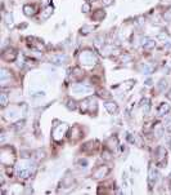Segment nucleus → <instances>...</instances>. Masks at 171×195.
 <instances>
[{
  "label": "nucleus",
  "mask_w": 171,
  "mask_h": 195,
  "mask_svg": "<svg viewBox=\"0 0 171 195\" xmlns=\"http://www.w3.org/2000/svg\"><path fill=\"white\" fill-rule=\"evenodd\" d=\"M35 171V164L31 161H21L19 167L17 168V174L19 178H29L34 173Z\"/></svg>",
  "instance_id": "nucleus-1"
},
{
  "label": "nucleus",
  "mask_w": 171,
  "mask_h": 195,
  "mask_svg": "<svg viewBox=\"0 0 171 195\" xmlns=\"http://www.w3.org/2000/svg\"><path fill=\"white\" fill-rule=\"evenodd\" d=\"M80 62L85 66H94L98 62V57L92 51H84L80 54Z\"/></svg>",
  "instance_id": "nucleus-2"
},
{
  "label": "nucleus",
  "mask_w": 171,
  "mask_h": 195,
  "mask_svg": "<svg viewBox=\"0 0 171 195\" xmlns=\"http://www.w3.org/2000/svg\"><path fill=\"white\" fill-rule=\"evenodd\" d=\"M67 129H68L67 124H60V125H57V127L53 129V138H54L56 141L62 140V137L66 135Z\"/></svg>",
  "instance_id": "nucleus-3"
},
{
  "label": "nucleus",
  "mask_w": 171,
  "mask_h": 195,
  "mask_svg": "<svg viewBox=\"0 0 171 195\" xmlns=\"http://www.w3.org/2000/svg\"><path fill=\"white\" fill-rule=\"evenodd\" d=\"M72 92H75L77 94H88L92 92V88L89 87V85H85V84H80V83H77L72 87Z\"/></svg>",
  "instance_id": "nucleus-4"
},
{
  "label": "nucleus",
  "mask_w": 171,
  "mask_h": 195,
  "mask_svg": "<svg viewBox=\"0 0 171 195\" xmlns=\"http://www.w3.org/2000/svg\"><path fill=\"white\" fill-rule=\"evenodd\" d=\"M66 61H67V56L62 54V53L54 54V56H52L50 57V62L54 63V65H63Z\"/></svg>",
  "instance_id": "nucleus-5"
},
{
  "label": "nucleus",
  "mask_w": 171,
  "mask_h": 195,
  "mask_svg": "<svg viewBox=\"0 0 171 195\" xmlns=\"http://www.w3.org/2000/svg\"><path fill=\"white\" fill-rule=\"evenodd\" d=\"M108 172H109V168H107V167H100V168H98L94 173H93V177L94 178H103L108 174Z\"/></svg>",
  "instance_id": "nucleus-6"
},
{
  "label": "nucleus",
  "mask_w": 171,
  "mask_h": 195,
  "mask_svg": "<svg viewBox=\"0 0 171 195\" xmlns=\"http://www.w3.org/2000/svg\"><path fill=\"white\" fill-rule=\"evenodd\" d=\"M104 107H106V110L108 111L109 114H115L116 111H117V105H116V102H112V101H108L104 104Z\"/></svg>",
  "instance_id": "nucleus-7"
},
{
  "label": "nucleus",
  "mask_w": 171,
  "mask_h": 195,
  "mask_svg": "<svg viewBox=\"0 0 171 195\" xmlns=\"http://www.w3.org/2000/svg\"><path fill=\"white\" fill-rule=\"evenodd\" d=\"M142 45L144 47L145 49H152V48H154L156 43H154V40H152V39H149V38H144V39L142 40Z\"/></svg>",
  "instance_id": "nucleus-8"
},
{
  "label": "nucleus",
  "mask_w": 171,
  "mask_h": 195,
  "mask_svg": "<svg viewBox=\"0 0 171 195\" xmlns=\"http://www.w3.org/2000/svg\"><path fill=\"white\" fill-rule=\"evenodd\" d=\"M170 111V105H167V104H162L161 106L158 107V115L159 116H164L165 114H167Z\"/></svg>",
  "instance_id": "nucleus-9"
},
{
  "label": "nucleus",
  "mask_w": 171,
  "mask_h": 195,
  "mask_svg": "<svg viewBox=\"0 0 171 195\" xmlns=\"http://www.w3.org/2000/svg\"><path fill=\"white\" fill-rule=\"evenodd\" d=\"M52 14H53V8H52V7L45 8V9H44V12L41 13V19H48Z\"/></svg>",
  "instance_id": "nucleus-10"
},
{
  "label": "nucleus",
  "mask_w": 171,
  "mask_h": 195,
  "mask_svg": "<svg viewBox=\"0 0 171 195\" xmlns=\"http://www.w3.org/2000/svg\"><path fill=\"white\" fill-rule=\"evenodd\" d=\"M18 115H19V113H18L17 110H14V108H12V110L7 111V118L10 119V120H14V119H17Z\"/></svg>",
  "instance_id": "nucleus-11"
},
{
  "label": "nucleus",
  "mask_w": 171,
  "mask_h": 195,
  "mask_svg": "<svg viewBox=\"0 0 171 195\" xmlns=\"http://www.w3.org/2000/svg\"><path fill=\"white\" fill-rule=\"evenodd\" d=\"M23 12H24V14L26 16H32L35 13V8L32 7V5H30V4H26L23 7Z\"/></svg>",
  "instance_id": "nucleus-12"
},
{
  "label": "nucleus",
  "mask_w": 171,
  "mask_h": 195,
  "mask_svg": "<svg viewBox=\"0 0 171 195\" xmlns=\"http://www.w3.org/2000/svg\"><path fill=\"white\" fill-rule=\"evenodd\" d=\"M4 58L7 61H13L16 58V52L13 51V49H9V51H7L4 53Z\"/></svg>",
  "instance_id": "nucleus-13"
},
{
  "label": "nucleus",
  "mask_w": 171,
  "mask_h": 195,
  "mask_svg": "<svg viewBox=\"0 0 171 195\" xmlns=\"http://www.w3.org/2000/svg\"><path fill=\"white\" fill-rule=\"evenodd\" d=\"M4 21H5V25H7L8 27H12L13 26V16L10 14V13H5Z\"/></svg>",
  "instance_id": "nucleus-14"
},
{
  "label": "nucleus",
  "mask_w": 171,
  "mask_h": 195,
  "mask_svg": "<svg viewBox=\"0 0 171 195\" xmlns=\"http://www.w3.org/2000/svg\"><path fill=\"white\" fill-rule=\"evenodd\" d=\"M157 172L154 171L153 168H149V185H153L157 180Z\"/></svg>",
  "instance_id": "nucleus-15"
},
{
  "label": "nucleus",
  "mask_w": 171,
  "mask_h": 195,
  "mask_svg": "<svg viewBox=\"0 0 171 195\" xmlns=\"http://www.w3.org/2000/svg\"><path fill=\"white\" fill-rule=\"evenodd\" d=\"M0 105H1L3 107H5L8 105V94L7 93L0 94Z\"/></svg>",
  "instance_id": "nucleus-16"
},
{
  "label": "nucleus",
  "mask_w": 171,
  "mask_h": 195,
  "mask_svg": "<svg viewBox=\"0 0 171 195\" xmlns=\"http://www.w3.org/2000/svg\"><path fill=\"white\" fill-rule=\"evenodd\" d=\"M7 78H10V72L8 70H5V69H1V75H0V79H1V82H5V79Z\"/></svg>",
  "instance_id": "nucleus-17"
},
{
  "label": "nucleus",
  "mask_w": 171,
  "mask_h": 195,
  "mask_svg": "<svg viewBox=\"0 0 171 195\" xmlns=\"http://www.w3.org/2000/svg\"><path fill=\"white\" fill-rule=\"evenodd\" d=\"M93 29H94L93 26H89V25H85V26H82V27H81V34H84V35L89 34L90 31H93Z\"/></svg>",
  "instance_id": "nucleus-18"
},
{
  "label": "nucleus",
  "mask_w": 171,
  "mask_h": 195,
  "mask_svg": "<svg viewBox=\"0 0 171 195\" xmlns=\"http://www.w3.org/2000/svg\"><path fill=\"white\" fill-rule=\"evenodd\" d=\"M103 17H104V12H103V10H96V13L93 16V19L98 21V19H102Z\"/></svg>",
  "instance_id": "nucleus-19"
},
{
  "label": "nucleus",
  "mask_w": 171,
  "mask_h": 195,
  "mask_svg": "<svg viewBox=\"0 0 171 195\" xmlns=\"http://www.w3.org/2000/svg\"><path fill=\"white\" fill-rule=\"evenodd\" d=\"M142 70L144 74H149L151 71H152V66H149V65H147V63H144V65L142 66Z\"/></svg>",
  "instance_id": "nucleus-20"
},
{
  "label": "nucleus",
  "mask_w": 171,
  "mask_h": 195,
  "mask_svg": "<svg viewBox=\"0 0 171 195\" xmlns=\"http://www.w3.org/2000/svg\"><path fill=\"white\" fill-rule=\"evenodd\" d=\"M166 87H167V82H166V80H164V79L159 80V84H158V89H159V91L164 92V89L166 88Z\"/></svg>",
  "instance_id": "nucleus-21"
},
{
  "label": "nucleus",
  "mask_w": 171,
  "mask_h": 195,
  "mask_svg": "<svg viewBox=\"0 0 171 195\" xmlns=\"http://www.w3.org/2000/svg\"><path fill=\"white\" fill-rule=\"evenodd\" d=\"M103 43H104V38H103V36H99V38L95 39V44H96L98 47L103 45Z\"/></svg>",
  "instance_id": "nucleus-22"
},
{
  "label": "nucleus",
  "mask_w": 171,
  "mask_h": 195,
  "mask_svg": "<svg viewBox=\"0 0 171 195\" xmlns=\"http://www.w3.org/2000/svg\"><path fill=\"white\" fill-rule=\"evenodd\" d=\"M164 18H165V19H167V21H170V19H171V9H170V10H167V12H165Z\"/></svg>",
  "instance_id": "nucleus-23"
},
{
  "label": "nucleus",
  "mask_w": 171,
  "mask_h": 195,
  "mask_svg": "<svg viewBox=\"0 0 171 195\" xmlns=\"http://www.w3.org/2000/svg\"><path fill=\"white\" fill-rule=\"evenodd\" d=\"M89 10H90V4H88V3H86V4H84V5H82V12L88 13Z\"/></svg>",
  "instance_id": "nucleus-24"
},
{
  "label": "nucleus",
  "mask_w": 171,
  "mask_h": 195,
  "mask_svg": "<svg viewBox=\"0 0 171 195\" xmlns=\"http://www.w3.org/2000/svg\"><path fill=\"white\" fill-rule=\"evenodd\" d=\"M112 1H113V0H103L102 3H103L104 7H108V5H111V4H112Z\"/></svg>",
  "instance_id": "nucleus-25"
},
{
  "label": "nucleus",
  "mask_w": 171,
  "mask_h": 195,
  "mask_svg": "<svg viewBox=\"0 0 171 195\" xmlns=\"http://www.w3.org/2000/svg\"><path fill=\"white\" fill-rule=\"evenodd\" d=\"M158 39H162V40H167V39H169V36H167L166 34H159V35H158Z\"/></svg>",
  "instance_id": "nucleus-26"
},
{
  "label": "nucleus",
  "mask_w": 171,
  "mask_h": 195,
  "mask_svg": "<svg viewBox=\"0 0 171 195\" xmlns=\"http://www.w3.org/2000/svg\"><path fill=\"white\" fill-rule=\"evenodd\" d=\"M167 98H169V100H171V91L169 92V93H167Z\"/></svg>",
  "instance_id": "nucleus-27"
},
{
  "label": "nucleus",
  "mask_w": 171,
  "mask_h": 195,
  "mask_svg": "<svg viewBox=\"0 0 171 195\" xmlns=\"http://www.w3.org/2000/svg\"><path fill=\"white\" fill-rule=\"evenodd\" d=\"M162 3H164V4H169V1H167V0H164Z\"/></svg>",
  "instance_id": "nucleus-28"
},
{
  "label": "nucleus",
  "mask_w": 171,
  "mask_h": 195,
  "mask_svg": "<svg viewBox=\"0 0 171 195\" xmlns=\"http://www.w3.org/2000/svg\"><path fill=\"white\" fill-rule=\"evenodd\" d=\"M170 147H171V142H170Z\"/></svg>",
  "instance_id": "nucleus-29"
}]
</instances>
